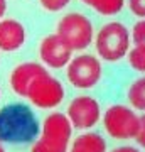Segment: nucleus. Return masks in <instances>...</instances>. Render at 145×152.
Wrapping results in <instances>:
<instances>
[{
  "label": "nucleus",
  "instance_id": "nucleus-19",
  "mask_svg": "<svg viewBox=\"0 0 145 152\" xmlns=\"http://www.w3.org/2000/svg\"><path fill=\"white\" fill-rule=\"evenodd\" d=\"M127 7L137 19H145V0H127Z\"/></svg>",
  "mask_w": 145,
  "mask_h": 152
},
{
  "label": "nucleus",
  "instance_id": "nucleus-8",
  "mask_svg": "<svg viewBox=\"0 0 145 152\" xmlns=\"http://www.w3.org/2000/svg\"><path fill=\"white\" fill-rule=\"evenodd\" d=\"M73 49L58 36V34H49L39 44V58L44 66L51 69H63L69 64L73 58Z\"/></svg>",
  "mask_w": 145,
  "mask_h": 152
},
{
  "label": "nucleus",
  "instance_id": "nucleus-16",
  "mask_svg": "<svg viewBox=\"0 0 145 152\" xmlns=\"http://www.w3.org/2000/svg\"><path fill=\"white\" fill-rule=\"evenodd\" d=\"M69 145H64V144H59V142L54 140H47V139H39L32 144V149L31 152H68Z\"/></svg>",
  "mask_w": 145,
  "mask_h": 152
},
{
  "label": "nucleus",
  "instance_id": "nucleus-9",
  "mask_svg": "<svg viewBox=\"0 0 145 152\" xmlns=\"http://www.w3.org/2000/svg\"><path fill=\"white\" fill-rule=\"evenodd\" d=\"M46 66H42V63H36V61H27V63H20L17 64L10 73L9 83H10L12 91L19 95V96H27V91L32 85V81L37 76L46 73Z\"/></svg>",
  "mask_w": 145,
  "mask_h": 152
},
{
  "label": "nucleus",
  "instance_id": "nucleus-13",
  "mask_svg": "<svg viewBox=\"0 0 145 152\" xmlns=\"http://www.w3.org/2000/svg\"><path fill=\"white\" fill-rule=\"evenodd\" d=\"M71 145L86 152H106V142L98 132H86L83 135H78Z\"/></svg>",
  "mask_w": 145,
  "mask_h": 152
},
{
  "label": "nucleus",
  "instance_id": "nucleus-5",
  "mask_svg": "<svg viewBox=\"0 0 145 152\" xmlns=\"http://www.w3.org/2000/svg\"><path fill=\"white\" fill-rule=\"evenodd\" d=\"M103 125L110 137L117 140H130L137 137L140 125V115L127 105H111L103 113Z\"/></svg>",
  "mask_w": 145,
  "mask_h": 152
},
{
  "label": "nucleus",
  "instance_id": "nucleus-22",
  "mask_svg": "<svg viewBox=\"0 0 145 152\" xmlns=\"http://www.w3.org/2000/svg\"><path fill=\"white\" fill-rule=\"evenodd\" d=\"M5 12H7V0H0V20L4 19Z\"/></svg>",
  "mask_w": 145,
  "mask_h": 152
},
{
  "label": "nucleus",
  "instance_id": "nucleus-20",
  "mask_svg": "<svg viewBox=\"0 0 145 152\" xmlns=\"http://www.w3.org/2000/svg\"><path fill=\"white\" fill-rule=\"evenodd\" d=\"M135 140H137V144H138L140 147L145 149V113L140 115V125H138V132H137Z\"/></svg>",
  "mask_w": 145,
  "mask_h": 152
},
{
  "label": "nucleus",
  "instance_id": "nucleus-7",
  "mask_svg": "<svg viewBox=\"0 0 145 152\" xmlns=\"http://www.w3.org/2000/svg\"><path fill=\"white\" fill-rule=\"evenodd\" d=\"M68 118L78 130H90L101 118V108L98 100L91 95H78L68 107Z\"/></svg>",
  "mask_w": 145,
  "mask_h": 152
},
{
  "label": "nucleus",
  "instance_id": "nucleus-14",
  "mask_svg": "<svg viewBox=\"0 0 145 152\" xmlns=\"http://www.w3.org/2000/svg\"><path fill=\"white\" fill-rule=\"evenodd\" d=\"M127 0H86V5L103 17H115L123 10Z\"/></svg>",
  "mask_w": 145,
  "mask_h": 152
},
{
  "label": "nucleus",
  "instance_id": "nucleus-25",
  "mask_svg": "<svg viewBox=\"0 0 145 152\" xmlns=\"http://www.w3.org/2000/svg\"><path fill=\"white\" fill-rule=\"evenodd\" d=\"M81 2H83V4H86V0H81Z\"/></svg>",
  "mask_w": 145,
  "mask_h": 152
},
{
  "label": "nucleus",
  "instance_id": "nucleus-6",
  "mask_svg": "<svg viewBox=\"0 0 145 152\" xmlns=\"http://www.w3.org/2000/svg\"><path fill=\"white\" fill-rule=\"evenodd\" d=\"M64 96H66V91L63 83L56 76H52L51 73L46 71L44 75L37 76L32 81L26 98L37 108L51 110L59 107L63 103Z\"/></svg>",
  "mask_w": 145,
  "mask_h": 152
},
{
  "label": "nucleus",
  "instance_id": "nucleus-15",
  "mask_svg": "<svg viewBox=\"0 0 145 152\" xmlns=\"http://www.w3.org/2000/svg\"><path fill=\"white\" fill-rule=\"evenodd\" d=\"M130 68L140 75H145V44H135L127 54Z\"/></svg>",
  "mask_w": 145,
  "mask_h": 152
},
{
  "label": "nucleus",
  "instance_id": "nucleus-21",
  "mask_svg": "<svg viewBox=\"0 0 145 152\" xmlns=\"http://www.w3.org/2000/svg\"><path fill=\"white\" fill-rule=\"evenodd\" d=\"M111 152H140L137 147H132V145H120L117 149H113Z\"/></svg>",
  "mask_w": 145,
  "mask_h": 152
},
{
  "label": "nucleus",
  "instance_id": "nucleus-12",
  "mask_svg": "<svg viewBox=\"0 0 145 152\" xmlns=\"http://www.w3.org/2000/svg\"><path fill=\"white\" fill-rule=\"evenodd\" d=\"M127 100L133 110L145 113V75L137 76L127 88Z\"/></svg>",
  "mask_w": 145,
  "mask_h": 152
},
{
  "label": "nucleus",
  "instance_id": "nucleus-18",
  "mask_svg": "<svg viewBox=\"0 0 145 152\" xmlns=\"http://www.w3.org/2000/svg\"><path fill=\"white\" fill-rule=\"evenodd\" d=\"M132 41L133 44H145V19L135 22L132 29Z\"/></svg>",
  "mask_w": 145,
  "mask_h": 152
},
{
  "label": "nucleus",
  "instance_id": "nucleus-4",
  "mask_svg": "<svg viewBox=\"0 0 145 152\" xmlns=\"http://www.w3.org/2000/svg\"><path fill=\"white\" fill-rule=\"evenodd\" d=\"M103 66L101 59L95 54L81 53L71 58L69 64L66 66V78L71 86L78 90H90L101 81Z\"/></svg>",
  "mask_w": 145,
  "mask_h": 152
},
{
  "label": "nucleus",
  "instance_id": "nucleus-10",
  "mask_svg": "<svg viewBox=\"0 0 145 152\" xmlns=\"http://www.w3.org/2000/svg\"><path fill=\"white\" fill-rule=\"evenodd\" d=\"M71 134H73V125H71L69 118L66 113H59V112H54L49 113L42 122V139L47 140H54L69 145L71 140Z\"/></svg>",
  "mask_w": 145,
  "mask_h": 152
},
{
  "label": "nucleus",
  "instance_id": "nucleus-24",
  "mask_svg": "<svg viewBox=\"0 0 145 152\" xmlns=\"http://www.w3.org/2000/svg\"><path fill=\"white\" fill-rule=\"evenodd\" d=\"M0 152H5V149H4V145H2V142H0Z\"/></svg>",
  "mask_w": 145,
  "mask_h": 152
},
{
  "label": "nucleus",
  "instance_id": "nucleus-2",
  "mask_svg": "<svg viewBox=\"0 0 145 152\" xmlns=\"http://www.w3.org/2000/svg\"><path fill=\"white\" fill-rule=\"evenodd\" d=\"M132 42V31L123 22L108 20L98 29L95 36L96 56L106 63H118L128 54Z\"/></svg>",
  "mask_w": 145,
  "mask_h": 152
},
{
  "label": "nucleus",
  "instance_id": "nucleus-17",
  "mask_svg": "<svg viewBox=\"0 0 145 152\" xmlns=\"http://www.w3.org/2000/svg\"><path fill=\"white\" fill-rule=\"evenodd\" d=\"M44 10L47 12H61L69 5L71 0H39Z\"/></svg>",
  "mask_w": 145,
  "mask_h": 152
},
{
  "label": "nucleus",
  "instance_id": "nucleus-23",
  "mask_svg": "<svg viewBox=\"0 0 145 152\" xmlns=\"http://www.w3.org/2000/svg\"><path fill=\"white\" fill-rule=\"evenodd\" d=\"M69 152H86V151H83V149H78V147H73L71 145V151Z\"/></svg>",
  "mask_w": 145,
  "mask_h": 152
},
{
  "label": "nucleus",
  "instance_id": "nucleus-1",
  "mask_svg": "<svg viewBox=\"0 0 145 152\" xmlns=\"http://www.w3.org/2000/svg\"><path fill=\"white\" fill-rule=\"evenodd\" d=\"M39 120L24 103H9L0 108V142L27 144L39 134Z\"/></svg>",
  "mask_w": 145,
  "mask_h": 152
},
{
  "label": "nucleus",
  "instance_id": "nucleus-11",
  "mask_svg": "<svg viewBox=\"0 0 145 152\" xmlns=\"http://www.w3.org/2000/svg\"><path fill=\"white\" fill-rule=\"evenodd\" d=\"M27 31L24 24L17 19H2L0 20V51L15 53L26 44Z\"/></svg>",
  "mask_w": 145,
  "mask_h": 152
},
{
  "label": "nucleus",
  "instance_id": "nucleus-3",
  "mask_svg": "<svg viewBox=\"0 0 145 152\" xmlns=\"http://www.w3.org/2000/svg\"><path fill=\"white\" fill-rule=\"evenodd\" d=\"M56 34L73 51H85L95 42V26L91 19L81 12H68L59 19Z\"/></svg>",
  "mask_w": 145,
  "mask_h": 152
}]
</instances>
